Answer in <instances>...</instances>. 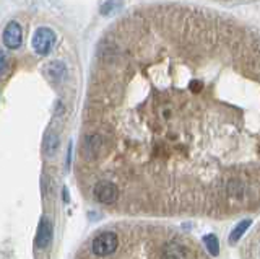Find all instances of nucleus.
<instances>
[{"label": "nucleus", "instance_id": "nucleus-1", "mask_svg": "<svg viewBox=\"0 0 260 259\" xmlns=\"http://www.w3.org/2000/svg\"><path fill=\"white\" fill-rule=\"evenodd\" d=\"M119 246V238L116 233L112 232H104L93 240L91 249L96 256H109Z\"/></svg>", "mask_w": 260, "mask_h": 259}, {"label": "nucleus", "instance_id": "nucleus-2", "mask_svg": "<svg viewBox=\"0 0 260 259\" xmlns=\"http://www.w3.org/2000/svg\"><path fill=\"white\" fill-rule=\"evenodd\" d=\"M55 43V33L51 28H39L32 36V47L41 55L49 54Z\"/></svg>", "mask_w": 260, "mask_h": 259}, {"label": "nucleus", "instance_id": "nucleus-3", "mask_svg": "<svg viewBox=\"0 0 260 259\" xmlns=\"http://www.w3.org/2000/svg\"><path fill=\"white\" fill-rule=\"evenodd\" d=\"M93 192H94V197L100 202H103V204H112L119 196L116 184H112L109 181H100L94 186Z\"/></svg>", "mask_w": 260, "mask_h": 259}, {"label": "nucleus", "instance_id": "nucleus-4", "mask_svg": "<svg viewBox=\"0 0 260 259\" xmlns=\"http://www.w3.org/2000/svg\"><path fill=\"white\" fill-rule=\"evenodd\" d=\"M52 233H54V226L52 222L49 218L43 217L39 222L38 226V233H36V246L38 249H44L51 245V240H52Z\"/></svg>", "mask_w": 260, "mask_h": 259}, {"label": "nucleus", "instance_id": "nucleus-5", "mask_svg": "<svg viewBox=\"0 0 260 259\" xmlns=\"http://www.w3.org/2000/svg\"><path fill=\"white\" fill-rule=\"evenodd\" d=\"M23 41V33L21 26L16 21H10L8 26L4 31V43L8 49H18Z\"/></svg>", "mask_w": 260, "mask_h": 259}, {"label": "nucleus", "instance_id": "nucleus-6", "mask_svg": "<svg viewBox=\"0 0 260 259\" xmlns=\"http://www.w3.org/2000/svg\"><path fill=\"white\" fill-rule=\"evenodd\" d=\"M57 149H59V137H57L54 131H51L44 139V153L51 157L57 152Z\"/></svg>", "mask_w": 260, "mask_h": 259}, {"label": "nucleus", "instance_id": "nucleus-7", "mask_svg": "<svg viewBox=\"0 0 260 259\" xmlns=\"http://www.w3.org/2000/svg\"><path fill=\"white\" fill-rule=\"evenodd\" d=\"M250 223H252V220H249V218H247V220H242V222H239L238 225H236L233 228V232H231V235H230V243H238L242 235L249 230Z\"/></svg>", "mask_w": 260, "mask_h": 259}, {"label": "nucleus", "instance_id": "nucleus-8", "mask_svg": "<svg viewBox=\"0 0 260 259\" xmlns=\"http://www.w3.org/2000/svg\"><path fill=\"white\" fill-rule=\"evenodd\" d=\"M203 243H205V246H207L208 253L211 256H218L219 254V241H218V238L215 237L213 233L205 235V237H203Z\"/></svg>", "mask_w": 260, "mask_h": 259}, {"label": "nucleus", "instance_id": "nucleus-9", "mask_svg": "<svg viewBox=\"0 0 260 259\" xmlns=\"http://www.w3.org/2000/svg\"><path fill=\"white\" fill-rule=\"evenodd\" d=\"M47 72H49V75H51V78L60 80L65 75V66L60 62H52L51 66L47 67Z\"/></svg>", "mask_w": 260, "mask_h": 259}, {"label": "nucleus", "instance_id": "nucleus-10", "mask_svg": "<svg viewBox=\"0 0 260 259\" xmlns=\"http://www.w3.org/2000/svg\"><path fill=\"white\" fill-rule=\"evenodd\" d=\"M5 67H7V61H5V54H0V69H2V75L5 74Z\"/></svg>", "mask_w": 260, "mask_h": 259}, {"label": "nucleus", "instance_id": "nucleus-11", "mask_svg": "<svg viewBox=\"0 0 260 259\" xmlns=\"http://www.w3.org/2000/svg\"><path fill=\"white\" fill-rule=\"evenodd\" d=\"M190 88H192V90H195V92H199L200 88H202V85H200L199 82H192V83H190Z\"/></svg>", "mask_w": 260, "mask_h": 259}]
</instances>
